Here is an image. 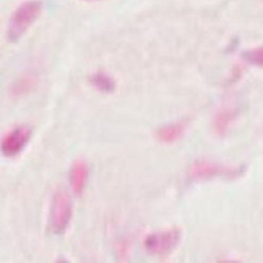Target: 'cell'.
<instances>
[{
    "instance_id": "6",
    "label": "cell",
    "mask_w": 263,
    "mask_h": 263,
    "mask_svg": "<svg viewBox=\"0 0 263 263\" xmlns=\"http://www.w3.org/2000/svg\"><path fill=\"white\" fill-rule=\"evenodd\" d=\"M89 179V165L84 160H77L72 163L69 172V182L72 192L76 195H82Z\"/></svg>"
},
{
    "instance_id": "11",
    "label": "cell",
    "mask_w": 263,
    "mask_h": 263,
    "mask_svg": "<svg viewBox=\"0 0 263 263\" xmlns=\"http://www.w3.org/2000/svg\"><path fill=\"white\" fill-rule=\"evenodd\" d=\"M244 59L253 65L263 67V47H257L247 50L243 54Z\"/></svg>"
},
{
    "instance_id": "12",
    "label": "cell",
    "mask_w": 263,
    "mask_h": 263,
    "mask_svg": "<svg viewBox=\"0 0 263 263\" xmlns=\"http://www.w3.org/2000/svg\"><path fill=\"white\" fill-rule=\"evenodd\" d=\"M86 2H87V0H86ZM89 2H91V0H89Z\"/></svg>"
},
{
    "instance_id": "3",
    "label": "cell",
    "mask_w": 263,
    "mask_h": 263,
    "mask_svg": "<svg viewBox=\"0 0 263 263\" xmlns=\"http://www.w3.org/2000/svg\"><path fill=\"white\" fill-rule=\"evenodd\" d=\"M72 215V206L68 194L63 190L54 192L49 209V228L60 235L67 228Z\"/></svg>"
},
{
    "instance_id": "10",
    "label": "cell",
    "mask_w": 263,
    "mask_h": 263,
    "mask_svg": "<svg viewBox=\"0 0 263 263\" xmlns=\"http://www.w3.org/2000/svg\"><path fill=\"white\" fill-rule=\"evenodd\" d=\"M91 83L97 90L104 93H112L115 90V81L107 72L98 71L91 78Z\"/></svg>"
},
{
    "instance_id": "9",
    "label": "cell",
    "mask_w": 263,
    "mask_h": 263,
    "mask_svg": "<svg viewBox=\"0 0 263 263\" xmlns=\"http://www.w3.org/2000/svg\"><path fill=\"white\" fill-rule=\"evenodd\" d=\"M37 78L32 72H27L21 76L12 85L11 94L13 97H22L34 90Z\"/></svg>"
},
{
    "instance_id": "7",
    "label": "cell",
    "mask_w": 263,
    "mask_h": 263,
    "mask_svg": "<svg viewBox=\"0 0 263 263\" xmlns=\"http://www.w3.org/2000/svg\"><path fill=\"white\" fill-rule=\"evenodd\" d=\"M186 127H187L186 121L175 122V123L160 127L156 131V137L160 142L164 144L176 143L184 135Z\"/></svg>"
},
{
    "instance_id": "2",
    "label": "cell",
    "mask_w": 263,
    "mask_h": 263,
    "mask_svg": "<svg viewBox=\"0 0 263 263\" xmlns=\"http://www.w3.org/2000/svg\"><path fill=\"white\" fill-rule=\"evenodd\" d=\"M242 167L225 165L210 160H197L190 167V177L195 180H204L212 178H227L235 179L241 176Z\"/></svg>"
},
{
    "instance_id": "4",
    "label": "cell",
    "mask_w": 263,
    "mask_h": 263,
    "mask_svg": "<svg viewBox=\"0 0 263 263\" xmlns=\"http://www.w3.org/2000/svg\"><path fill=\"white\" fill-rule=\"evenodd\" d=\"M181 240V230L172 227L165 230L151 233L145 238L143 245L145 251L157 256H164L172 253Z\"/></svg>"
},
{
    "instance_id": "1",
    "label": "cell",
    "mask_w": 263,
    "mask_h": 263,
    "mask_svg": "<svg viewBox=\"0 0 263 263\" xmlns=\"http://www.w3.org/2000/svg\"><path fill=\"white\" fill-rule=\"evenodd\" d=\"M43 5L39 0H28L23 3L14 13L8 26V40L12 43L18 41L30 26L39 18Z\"/></svg>"
},
{
    "instance_id": "5",
    "label": "cell",
    "mask_w": 263,
    "mask_h": 263,
    "mask_svg": "<svg viewBox=\"0 0 263 263\" xmlns=\"http://www.w3.org/2000/svg\"><path fill=\"white\" fill-rule=\"evenodd\" d=\"M31 137V129L21 126L11 130L2 140V153L4 156L13 158L23 152Z\"/></svg>"
},
{
    "instance_id": "8",
    "label": "cell",
    "mask_w": 263,
    "mask_h": 263,
    "mask_svg": "<svg viewBox=\"0 0 263 263\" xmlns=\"http://www.w3.org/2000/svg\"><path fill=\"white\" fill-rule=\"evenodd\" d=\"M237 115H238L237 109L231 108V107H226L218 110L213 120L214 133L220 137L225 136L228 133L231 124L235 122Z\"/></svg>"
}]
</instances>
